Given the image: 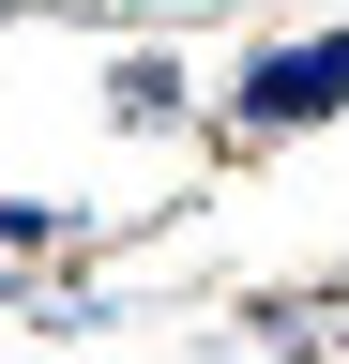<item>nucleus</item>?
<instances>
[{"label": "nucleus", "instance_id": "obj_1", "mask_svg": "<svg viewBox=\"0 0 349 364\" xmlns=\"http://www.w3.org/2000/svg\"><path fill=\"white\" fill-rule=\"evenodd\" d=\"M319 107H349V31H319V46H289V61L243 76V122L258 136H289V122H319Z\"/></svg>", "mask_w": 349, "mask_h": 364}]
</instances>
